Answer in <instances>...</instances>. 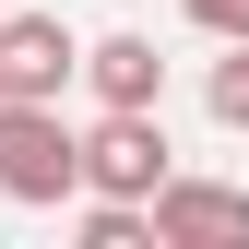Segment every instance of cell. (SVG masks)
I'll list each match as a JSON object with an SVG mask.
<instances>
[{"mask_svg":"<svg viewBox=\"0 0 249 249\" xmlns=\"http://www.w3.org/2000/svg\"><path fill=\"white\" fill-rule=\"evenodd\" d=\"M83 190V131L59 95H0V202H71Z\"/></svg>","mask_w":249,"mask_h":249,"instance_id":"cell-1","label":"cell"},{"mask_svg":"<svg viewBox=\"0 0 249 249\" xmlns=\"http://www.w3.org/2000/svg\"><path fill=\"white\" fill-rule=\"evenodd\" d=\"M166 119L154 107H107L95 131H83V190H107V202H154L166 190Z\"/></svg>","mask_w":249,"mask_h":249,"instance_id":"cell-2","label":"cell"},{"mask_svg":"<svg viewBox=\"0 0 249 249\" xmlns=\"http://www.w3.org/2000/svg\"><path fill=\"white\" fill-rule=\"evenodd\" d=\"M154 249H249V190H226V178H166L154 190Z\"/></svg>","mask_w":249,"mask_h":249,"instance_id":"cell-3","label":"cell"},{"mask_svg":"<svg viewBox=\"0 0 249 249\" xmlns=\"http://www.w3.org/2000/svg\"><path fill=\"white\" fill-rule=\"evenodd\" d=\"M71 71H83V36L59 12H12L0 24V95H59Z\"/></svg>","mask_w":249,"mask_h":249,"instance_id":"cell-4","label":"cell"},{"mask_svg":"<svg viewBox=\"0 0 249 249\" xmlns=\"http://www.w3.org/2000/svg\"><path fill=\"white\" fill-rule=\"evenodd\" d=\"M83 83H95L107 107H166V59H154V36H95V48H83Z\"/></svg>","mask_w":249,"mask_h":249,"instance_id":"cell-5","label":"cell"},{"mask_svg":"<svg viewBox=\"0 0 249 249\" xmlns=\"http://www.w3.org/2000/svg\"><path fill=\"white\" fill-rule=\"evenodd\" d=\"M202 107L226 119V131H249V36H237L226 59H213V83H202Z\"/></svg>","mask_w":249,"mask_h":249,"instance_id":"cell-6","label":"cell"},{"mask_svg":"<svg viewBox=\"0 0 249 249\" xmlns=\"http://www.w3.org/2000/svg\"><path fill=\"white\" fill-rule=\"evenodd\" d=\"M178 12H190V24H202V36H226V48L249 36V0H178Z\"/></svg>","mask_w":249,"mask_h":249,"instance_id":"cell-7","label":"cell"}]
</instances>
